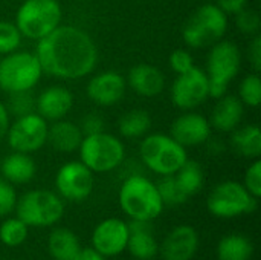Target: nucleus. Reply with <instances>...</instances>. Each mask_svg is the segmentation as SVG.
I'll return each mask as SVG.
<instances>
[{"mask_svg":"<svg viewBox=\"0 0 261 260\" xmlns=\"http://www.w3.org/2000/svg\"><path fill=\"white\" fill-rule=\"evenodd\" d=\"M127 251L136 260H151L158 256L159 242L153 230V221L130 219Z\"/></svg>","mask_w":261,"mask_h":260,"instance_id":"nucleus-20","label":"nucleus"},{"mask_svg":"<svg viewBox=\"0 0 261 260\" xmlns=\"http://www.w3.org/2000/svg\"><path fill=\"white\" fill-rule=\"evenodd\" d=\"M248 61L254 72L260 74L261 70V35L257 34L251 38L248 44Z\"/></svg>","mask_w":261,"mask_h":260,"instance_id":"nucleus-39","label":"nucleus"},{"mask_svg":"<svg viewBox=\"0 0 261 260\" xmlns=\"http://www.w3.org/2000/svg\"><path fill=\"white\" fill-rule=\"evenodd\" d=\"M245 188L257 199L261 198V161L258 159H252V164L246 169L245 176H243V182Z\"/></svg>","mask_w":261,"mask_h":260,"instance_id":"nucleus-37","label":"nucleus"},{"mask_svg":"<svg viewBox=\"0 0 261 260\" xmlns=\"http://www.w3.org/2000/svg\"><path fill=\"white\" fill-rule=\"evenodd\" d=\"M170 100L179 110H196L210 100V81L205 69L194 66L185 74L176 75L170 87Z\"/></svg>","mask_w":261,"mask_h":260,"instance_id":"nucleus-12","label":"nucleus"},{"mask_svg":"<svg viewBox=\"0 0 261 260\" xmlns=\"http://www.w3.org/2000/svg\"><path fill=\"white\" fill-rule=\"evenodd\" d=\"M151 260H154V259H151Z\"/></svg>","mask_w":261,"mask_h":260,"instance_id":"nucleus-43","label":"nucleus"},{"mask_svg":"<svg viewBox=\"0 0 261 260\" xmlns=\"http://www.w3.org/2000/svg\"><path fill=\"white\" fill-rule=\"evenodd\" d=\"M254 256L252 241L239 233L223 236L217 245L219 260H251Z\"/></svg>","mask_w":261,"mask_h":260,"instance_id":"nucleus-27","label":"nucleus"},{"mask_svg":"<svg viewBox=\"0 0 261 260\" xmlns=\"http://www.w3.org/2000/svg\"><path fill=\"white\" fill-rule=\"evenodd\" d=\"M127 92V81L118 70H102L90 77L86 86L87 98L99 107H112L122 101Z\"/></svg>","mask_w":261,"mask_h":260,"instance_id":"nucleus-14","label":"nucleus"},{"mask_svg":"<svg viewBox=\"0 0 261 260\" xmlns=\"http://www.w3.org/2000/svg\"><path fill=\"white\" fill-rule=\"evenodd\" d=\"M78 153L80 161L93 173H110L125 162L124 143L106 130L84 136Z\"/></svg>","mask_w":261,"mask_h":260,"instance_id":"nucleus-6","label":"nucleus"},{"mask_svg":"<svg viewBox=\"0 0 261 260\" xmlns=\"http://www.w3.org/2000/svg\"><path fill=\"white\" fill-rule=\"evenodd\" d=\"M28 236H29V227L17 216L5 219L0 225V242L5 247L9 248L20 247L26 242Z\"/></svg>","mask_w":261,"mask_h":260,"instance_id":"nucleus-29","label":"nucleus"},{"mask_svg":"<svg viewBox=\"0 0 261 260\" xmlns=\"http://www.w3.org/2000/svg\"><path fill=\"white\" fill-rule=\"evenodd\" d=\"M63 8L58 0H24L15 14V26L23 38L41 40L61 25Z\"/></svg>","mask_w":261,"mask_h":260,"instance_id":"nucleus-7","label":"nucleus"},{"mask_svg":"<svg viewBox=\"0 0 261 260\" xmlns=\"http://www.w3.org/2000/svg\"><path fill=\"white\" fill-rule=\"evenodd\" d=\"M243 116L245 106L239 100V97L225 93L223 97L216 100L208 121L211 124V129L220 133H231L242 124Z\"/></svg>","mask_w":261,"mask_h":260,"instance_id":"nucleus-21","label":"nucleus"},{"mask_svg":"<svg viewBox=\"0 0 261 260\" xmlns=\"http://www.w3.org/2000/svg\"><path fill=\"white\" fill-rule=\"evenodd\" d=\"M216 5L226 14V15H236L239 11L246 8L248 0H216Z\"/></svg>","mask_w":261,"mask_h":260,"instance_id":"nucleus-40","label":"nucleus"},{"mask_svg":"<svg viewBox=\"0 0 261 260\" xmlns=\"http://www.w3.org/2000/svg\"><path fill=\"white\" fill-rule=\"evenodd\" d=\"M73 93L63 84H52L35 95V112L47 123L66 118L73 109Z\"/></svg>","mask_w":261,"mask_h":260,"instance_id":"nucleus-18","label":"nucleus"},{"mask_svg":"<svg viewBox=\"0 0 261 260\" xmlns=\"http://www.w3.org/2000/svg\"><path fill=\"white\" fill-rule=\"evenodd\" d=\"M236 26L237 29L245 34V35H257L260 34V26H261V18L258 11L252 9V8H243L242 11H239L236 15Z\"/></svg>","mask_w":261,"mask_h":260,"instance_id":"nucleus-34","label":"nucleus"},{"mask_svg":"<svg viewBox=\"0 0 261 260\" xmlns=\"http://www.w3.org/2000/svg\"><path fill=\"white\" fill-rule=\"evenodd\" d=\"M243 63L240 48L231 41L222 38L210 46L206 55V77L210 81V98H220L228 92L229 84L237 78Z\"/></svg>","mask_w":261,"mask_h":260,"instance_id":"nucleus-3","label":"nucleus"},{"mask_svg":"<svg viewBox=\"0 0 261 260\" xmlns=\"http://www.w3.org/2000/svg\"><path fill=\"white\" fill-rule=\"evenodd\" d=\"M95 173L90 172L81 161L64 162L55 175V193L63 201L81 202L86 201L95 187Z\"/></svg>","mask_w":261,"mask_h":260,"instance_id":"nucleus-13","label":"nucleus"},{"mask_svg":"<svg viewBox=\"0 0 261 260\" xmlns=\"http://www.w3.org/2000/svg\"><path fill=\"white\" fill-rule=\"evenodd\" d=\"M17 199L18 196L15 192V185L0 176V218H5L15 210Z\"/></svg>","mask_w":261,"mask_h":260,"instance_id":"nucleus-36","label":"nucleus"},{"mask_svg":"<svg viewBox=\"0 0 261 260\" xmlns=\"http://www.w3.org/2000/svg\"><path fill=\"white\" fill-rule=\"evenodd\" d=\"M211 124L205 115L188 110L173 120L168 135L182 147L188 149L206 144V141L211 138Z\"/></svg>","mask_w":261,"mask_h":260,"instance_id":"nucleus-16","label":"nucleus"},{"mask_svg":"<svg viewBox=\"0 0 261 260\" xmlns=\"http://www.w3.org/2000/svg\"><path fill=\"white\" fill-rule=\"evenodd\" d=\"M73 260H106V257L101 256L93 248H80V251L76 253Z\"/></svg>","mask_w":261,"mask_h":260,"instance_id":"nucleus-42","label":"nucleus"},{"mask_svg":"<svg viewBox=\"0 0 261 260\" xmlns=\"http://www.w3.org/2000/svg\"><path fill=\"white\" fill-rule=\"evenodd\" d=\"M37 173V164L29 153L11 152L0 159V175L12 185L29 184Z\"/></svg>","mask_w":261,"mask_h":260,"instance_id":"nucleus-22","label":"nucleus"},{"mask_svg":"<svg viewBox=\"0 0 261 260\" xmlns=\"http://www.w3.org/2000/svg\"><path fill=\"white\" fill-rule=\"evenodd\" d=\"M128 224L118 218L101 221L92 233V248L101 256L116 257L127 250Z\"/></svg>","mask_w":261,"mask_h":260,"instance_id":"nucleus-15","label":"nucleus"},{"mask_svg":"<svg viewBox=\"0 0 261 260\" xmlns=\"http://www.w3.org/2000/svg\"><path fill=\"white\" fill-rule=\"evenodd\" d=\"M139 159L144 167L159 176L174 175L188 159L187 149L167 133H147L141 138Z\"/></svg>","mask_w":261,"mask_h":260,"instance_id":"nucleus-5","label":"nucleus"},{"mask_svg":"<svg viewBox=\"0 0 261 260\" xmlns=\"http://www.w3.org/2000/svg\"><path fill=\"white\" fill-rule=\"evenodd\" d=\"M23 41V35L15 26L14 21L0 20V55L11 54L20 49Z\"/></svg>","mask_w":261,"mask_h":260,"instance_id":"nucleus-33","label":"nucleus"},{"mask_svg":"<svg viewBox=\"0 0 261 260\" xmlns=\"http://www.w3.org/2000/svg\"><path fill=\"white\" fill-rule=\"evenodd\" d=\"M83 138L84 135L81 133L80 126L63 118L49 124L46 144H49L58 153H73L78 152Z\"/></svg>","mask_w":261,"mask_h":260,"instance_id":"nucleus-23","label":"nucleus"},{"mask_svg":"<svg viewBox=\"0 0 261 260\" xmlns=\"http://www.w3.org/2000/svg\"><path fill=\"white\" fill-rule=\"evenodd\" d=\"M156 187L164 202V207H179V205H184L190 199L179 187L174 175L161 176V181L156 184Z\"/></svg>","mask_w":261,"mask_h":260,"instance_id":"nucleus-30","label":"nucleus"},{"mask_svg":"<svg viewBox=\"0 0 261 260\" xmlns=\"http://www.w3.org/2000/svg\"><path fill=\"white\" fill-rule=\"evenodd\" d=\"M127 86L139 97L154 98L159 97L165 89V75L164 72L148 63L135 64L125 78Z\"/></svg>","mask_w":261,"mask_h":260,"instance_id":"nucleus-19","label":"nucleus"},{"mask_svg":"<svg viewBox=\"0 0 261 260\" xmlns=\"http://www.w3.org/2000/svg\"><path fill=\"white\" fill-rule=\"evenodd\" d=\"M80 248L76 234L66 227L54 228L47 238V251L54 260H73Z\"/></svg>","mask_w":261,"mask_h":260,"instance_id":"nucleus-25","label":"nucleus"},{"mask_svg":"<svg viewBox=\"0 0 261 260\" xmlns=\"http://www.w3.org/2000/svg\"><path fill=\"white\" fill-rule=\"evenodd\" d=\"M43 75L35 52L17 49L0 58V90L5 93L32 90Z\"/></svg>","mask_w":261,"mask_h":260,"instance_id":"nucleus-8","label":"nucleus"},{"mask_svg":"<svg viewBox=\"0 0 261 260\" xmlns=\"http://www.w3.org/2000/svg\"><path fill=\"white\" fill-rule=\"evenodd\" d=\"M151 115L145 109H132L118 121V132L125 139H141L151 130Z\"/></svg>","mask_w":261,"mask_h":260,"instance_id":"nucleus-26","label":"nucleus"},{"mask_svg":"<svg viewBox=\"0 0 261 260\" xmlns=\"http://www.w3.org/2000/svg\"><path fill=\"white\" fill-rule=\"evenodd\" d=\"M47 121L37 112L17 116L9 123L6 132V143L12 152L35 153L46 146L47 141Z\"/></svg>","mask_w":261,"mask_h":260,"instance_id":"nucleus-11","label":"nucleus"},{"mask_svg":"<svg viewBox=\"0 0 261 260\" xmlns=\"http://www.w3.org/2000/svg\"><path fill=\"white\" fill-rule=\"evenodd\" d=\"M35 55L43 74L75 81L90 75L99 58L98 46L89 32L73 25H60L37 41Z\"/></svg>","mask_w":261,"mask_h":260,"instance_id":"nucleus-1","label":"nucleus"},{"mask_svg":"<svg viewBox=\"0 0 261 260\" xmlns=\"http://www.w3.org/2000/svg\"><path fill=\"white\" fill-rule=\"evenodd\" d=\"M11 116H23L35 112V95L32 90H21L8 93V101L5 103Z\"/></svg>","mask_w":261,"mask_h":260,"instance_id":"nucleus-32","label":"nucleus"},{"mask_svg":"<svg viewBox=\"0 0 261 260\" xmlns=\"http://www.w3.org/2000/svg\"><path fill=\"white\" fill-rule=\"evenodd\" d=\"M239 100L245 107H258L261 103V78L257 72L248 74L239 84Z\"/></svg>","mask_w":261,"mask_h":260,"instance_id":"nucleus-31","label":"nucleus"},{"mask_svg":"<svg viewBox=\"0 0 261 260\" xmlns=\"http://www.w3.org/2000/svg\"><path fill=\"white\" fill-rule=\"evenodd\" d=\"M118 201L122 213L135 221H154L164 211L156 184L142 173H132L124 178Z\"/></svg>","mask_w":261,"mask_h":260,"instance_id":"nucleus-2","label":"nucleus"},{"mask_svg":"<svg viewBox=\"0 0 261 260\" xmlns=\"http://www.w3.org/2000/svg\"><path fill=\"white\" fill-rule=\"evenodd\" d=\"M199 233L194 227L182 224L174 227L159 244L162 260H193L199 251Z\"/></svg>","mask_w":261,"mask_h":260,"instance_id":"nucleus-17","label":"nucleus"},{"mask_svg":"<svg viewBox=\"0 0 261 260\" xmlns=\"http://www.w3.org/2000/svg\"><path fill=\"white\" fill-rule=\"evenodd\" d=\"M80 130L84 136L87 135H95V133H99V132H104L106 130V121L104 118L96 113V112H87L81 121H80Z\"/></svg>","mask_w":261,"mask_h":260,"instance_id":"nucleus-38","label":"nucleus"},{"mask_svg":"<svg viewBox=\"0 0 261 260\" xmlns=\"http://www.w3.org/2000/svg\"><path fill=\"white\" fill-rule=\"evenodd\" d=\"M174 178H176L179 187L182 188V192L188 198L197 195L203 188V184H205V173H203L202 164L199 161H194L190 158L174 173Z\"/></svg>","mask_w":261,"mask_h":260,"instance_id":"nucleus-28","label":"nucleus"},{"mask_svg":"<svg viewBox=\"0 0 261 260\" xmlns=\"http://www.w3.org/2000/svg\"><path fill=\"white\" fill-rule=\"evenodd\" d=\"M231 147L246 159H258L261 155V130L257 124L239 126L231 132Z\"/></svg>","mask_w":261,"mask_h":260,"instance_id":"nucleus-24","label":"nucleus"},{"mask_svg":"<svg viewBox=\"0 0 261 260\" xmlns=\"http://www.w3.org/2000/svg\"><path fill=\"white\" fill-rule=\"evenodd\" d=\"M14 211L28 227H54L64 215V201L55 192L35 188L17 199Z\"/></svg>","mask_w":261,"mask_h":260,"instance_id":"nucleus-9","label":"nucleus"},{"mask_svg":"<svg viewBox=\"0 0 261 260\" xmlns=\"http://www.w3.org/2000/svg\"><path fill=\"white\" fill-rule=\"evenodd\" d=\"M258 199L254 198L242 182L222 181L206 198L208 211L219 219H234L243 215H251L257 210Z\"/></svg>","mask_w":261,"mask_h":260,"instance_id":"nucleus-10","label":"nucleus"},{"mask_svg":"<svg viewBox=\"0 0 261 260\" xmlns=\"http://www.w3.org/2000/svg\"><path fill=\"white\" fill-rule=\"evenodd\" d=\"M228 26V15L216 3H206L197 8L185 21L182 38L191 49L210 48L226 35Z\"/></svg>","mask_w":261,"mask_h":260,"instance_id":"nucleus-4","label":"nucleus"},{"mask_svg":"<svg viewBox=\"0 0 261 260\" xmlns=\"http://www.w3.org/2000/svg\"><path fill=\"white\" fill-rule=\"evenodd\" d=\"M9 123H11V115H9L5 103L0 101V141L5 139L8 127H9Z\"/></svg>","mask_w":261,"mask_h":260,"instance_id":"nucleus-41","label":"nucleus"},{"mask_svg":"<svg viewBox=\"0 0 261 260\" xmlns=\"http://www.w3.org/2000/svg\"><path fill=\"white\" fill-rule=\"evenodd\" d=\"M168 66H170V69L176 75H180V74H185L190 69H193L196 64H194L193 54L188 49H185V48H179V49H174L170 54V57H168Z\"/></svg>","mask_w":261,"mask_h":260,"instance_id":"nucleus-35","label":"nucleus"}]
</instances>
